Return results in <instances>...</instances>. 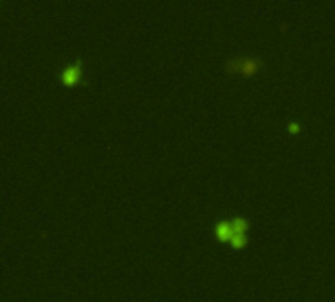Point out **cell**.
<instances>
[{"mask_svg":"<svg viewBox=\"0 0 335 302\" xmlns=\"http://www.w3.org/2000/svg\"><path fill=\"white\" fill-rule=\"evenodd\" d=\"M224 67L228 73H239L243 77H251L263 67V59L259 55H235V57H228Z\"/></svg>","mask_w":335,"mask_h":302,"instance_id":"6da1fadb","label":"cell"},{"mask_svg":"<svg viewBox=\"0 0 335 302\" xmlns=\"http://www.w3.org/2000/svg\"><path fill=\"white\" fill-rule=\"evenodd\" d=\"M57 79L63 83V85H75V83H85L83 81V59L81 57H77L73 59L69 65H65V67H61L57 71Z\"/></svg>","mask_w":335,"mask_h":302,"instance_id":"7a4b0ae2","label":"cell"},{"mask_svg":"<svg viewBox=\"0 0 335 302\" xmlns=\"http://www.w3.org/2000/svg\"><path fill=\"white\" fill-rule=\"evenodd\" d=\"M214 234L219 242L232 238V220H216L214 224Z\"/></svg>","mask_w":335,"mask_h":302,"instance_id":"3957f363","label":"cell"},{"mask_svg":"<svg viewBox=\"0 0 335 302\" xmlns=\"http://www.w3.org/2000/svg\"><path fill=\"white\" fill-rule=\"evenodd\" d=\"M230 243H232V247H235V249L243 247V245L247 243V236H245V232H235V234H232Z\"/></svg>","mask_w":335,"mask_h":302,"instance_id":"277c9868","label":"cell"},{"mask_svg":"<svg viewBox=\"0 0 335 302\" xmlns=\"http://www.w3.org/2000/svg\"><path fill=\"white\" fill-rule=\"evenodd\" d=\"M288 130H290V132H298V130H300V122H288Z\"/></svg>","mask_w":335,"mask_h":302,"instance_id":"5b68a950","label":"cell"}]
</instances>
